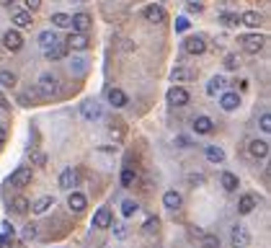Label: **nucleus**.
<instances>
[{"label":"nucleus","mask_w":271,"mask_h":248,"mask_svg":"<svg viewBox=\"0 0 271 248\" xmlns=\"http://www.w3.org/2000/svg\"><path fill=\"white\" fill-rule=\"evenodd\" d=\"M37 235H39L37 225H26V228H24V233H21V238H24L26 243H31V241H37Z\"/></svg>","instance_id":"c9c22d12"},{"label":"nucleus","mask_w":271,"mask_h":248,"mask_svg":"<svg viewBox=\"0 0 271 248\" xmlns=\"http://www.w3.org/2000/svg\"><path fill=\"white\" fill-rule=\"evenodd\" d=\"M106 98H109V104L114 106V109H124L129 104V98H127V93L121 91V88H109V93H106Z\"/></svg>","instance_id":"9b49d317"},{"label":"nucleus","mask_w":271,"mask_h":248,"mask_svg":"<svg viewBox=\"0 0 271 248\" xmlns=\"http://www.w3.org/2000/svg\"><path fill=\"white\" fill-rule=\"evenodd\" d=\"M184 52L186 54H194V57H196V54H204L207 52V41L201 39V37H186L184 39Z\"/></svg>","instance_id":"423d86ee"},{"label":"nucleus","mask_w":271,"mask_h":248,"mask_svg":"<svg viewBox=\"0 0 271 248\" xmlns=\"http://www.w3.org/2000/svg\"><path fill=\"white\" fill-rule=\"evenodd\" d=\"M57 88H60L57 75L44 73V75L39 78V93H41V96H54V93H57Z\"/></svg>","instance_id":"f03ea898"},{"label":"nucleus","mask_w":271,"mask_h":248,"mask_svg":"<svg viewBox=\"0 0 271 248\" xmlns=\"http://www.w3.org/2000/svg\"><path fill=\"white\" fill-rule=\"evenodd\" d=\"M225 67H228V70H238V67H240L238 54H228V57H225Z\"/></svg>","instance_id":"58836bf2"},{"label":"nucleus","mask_w":271,"mask_h":248,"mask_svg":"<svg viewBox=\"0 0 271 248\" xmlns=\"http://www.w3.org/2000/svg\"><path fill=\"white\" fill-rule=\"evenodd\" d=\"M189 184H194V186L199 184V186H201V184H204V176H201V173H191V176H189Z\"/></svg>","instance_id":"c03bdc74"},{"label":"nucleus","mask_w":271,"mask_h":248,"mask_svg":"<svg viewBox=\"0 0 271 248\" xmlns=\"http://www.w3.org/2000/svg\"><path fill=\"white\" fill-rule=\"evenodd\" d=\"M29 207H31V202H29L26 197H16V199H13V209L18 212V215H26Z\"/></svg>","instance_id":"473e14b6"},{"label":"nucleus","mask_w":271,"mask_h":248,"mask_svg":"<svg viewBox=\"0 0 271 248\" xmlns=\"http://www.w3.org/2000/svg\"><path fill=\"white\" fill-rule=\"evenodd\" d=\"M253 209H256V197L253 194H243L240 202H238V212L240 215H251Z\"/></svg>","instance_id":"4be33fe9"},{"label":"nucleus","mask_w":271,"mask_h":248,"mask_svg":"<svg viewBox=\"0 0 271 248\" xmlns=\"http://www.w3.org/2000/svg\"><path fill=\"white\" fill-rule=\"evenodd\" d=\"M225 88H228V81H225L222 75H214L212 81L207 83V96H217V93H222Z\"/></svg>","instance_id":"aec40b11"},{"label":"nucleus","mask_w":271,"mask_h":248,"mask_svg":"<svg viewBox=\"0 0 271 248\" xmlns=\"http://www.w3.org/2000/svg\"><path fill=\"white\" fill-rule=\"evenodd\" d=\"M60 186L70 191L73 186H77V171H73V168H65V171L60 173Z\"/></svg>","instance_id":"6ab92c4d"},{"label":"nucleus","mask_w":271,"mask_h":248,"mask_svg":"<svg viewBox=\"0 0 271 248\" xmlns=\"http://www.w3.org/2000/svg\"><path fill=\"white\" fill-rule=\"evenodd\" d=\"M220 21H222L225 26H238V24H240V16H235V13H222Z\"/></svg>","instance_id":"4c0bfd02"},{"label":"nucleus","mask_w":271,"mask_h":248,"mask_svg":"<svg viewBox=\"0 0 271 248\" xmlns=\"http://www.w3.org/2000/svg\"><path fill=\"white\" fill-rule=\"evenodd\" d=\"M220 184H222V189L225 191H235L240 184H238V176L235 173H230V171H222V176H220Z\"/></svg>","instance_id":"b1692460"},{"label":"nucleus","mask_w":271,"mask_h":248,"mask_svg":"<svg viewBox=\"0 0 271 248\" xmlns=\"http://www.w3.org/2000/svg\"><path fill=\"white\" fill-rule=\"evenodd\" d=\"M52 26H57V29H70V16L67 13H52Z\"/></svg>","instance_id":"7c9ffc66"},{"label":"nucleus","mask_w":271,"mask_h":248,"mask_svg":"<svg viewBox=\"0 0 271 248\" xmlns=\"http://www.w3.org/2000/svg\"><path fill=\"white\" fill-rule=\"evenodd\" d=\"M186 8H189V13H201V8H204V5H201V3H189Z\"/></svg>","instance_id":"49530a36"},{"label":"nucleus","mask_w":271,"mask_h":248,"mask_svg":"<svg viewBox=\"0 0 271 248\" xmlns=\"http://www.w3.org/2000/svg\"><path fill=\"white\" fill-rule=\"evenodd\" d=\"M191 101L189 91L186 88H181V85H173L171 91H168V104H173V106H186Z\"/></svg>","instance_id":"1a4fd4ad"},{"label":"nucleus","mask_w":271,"mask_h":248,"mask_svg":"<svg viewBox=\"0 0 271 248\" xmlns=\"http://www.w3.org/2000/svg\"><path fill=\"white\" fill-rule=\"evenodd\" d=\"M73 67H75L77 73H83V70H85V62H83V60H73Z\"/></svg>","instance_id":"09e8293b"},{"label":"nucleus","mask_w":271,"mask_h":248,"mask_svg":"<svg viewBox=\"0 0 271 248\" xmlns=\"http://www.w3.org/2000/svg\"><path fill=\"white\" fill-rule=\"evenodd\" d=\"M90 24H93V18H90L88 13H75V16H70V29H75V31H85V34H88Z\"/></svg>","instance_id":"f8f14e48"},{"label":"nucleus","mask_w":271,"mask_h":248,"mask_svg":"<svg viewBox=\"0 0 271 248\" xmlns=\"http://www.w3.org/2000/svg\"><path fill=\"white\" fill-rule=\"evenodd\" d=\"M3 47H5L8 52H18L21 47H24V37H21V31L8 29V31L3 34Z\"/></svg>","instance_id":"39448f33"},{"label":"nucleus","mask_w":271,"mask_h":248,"mask_svg":"<svg viewBox=\"0 0 271 248\" xmlns=\"http://www.w3.org/2000/svg\"><path fill=\"white\" fill-rule=\"evenodd\" d=\"M189 29V18H176V31H186Z\"/></svg>","instance_id":"a18cd8bd"},{"label":"nucleus","mask_w":271,"mask_h":248,"mask_svg":"<svg viewBox=\"0 0 271 248\" xmlns=\"http://www.w3.org/2000/svg\"><path fill=\"white\" fill-rule=\"evenodd\" d=\"M134 181H137V173H134L132 171V168H124V171H121V186H134Z\"/></svg>","instance_id":"f704fd0d"},{"label":"nucleus","mask_w":271,"mask_h":248,"mask_svg":"<svg viewBox=\"0 0 271 248\" xmlns=\"http://www.w3.org/2000/svg\"><path fill=\"white\" fill-rule=\"evenodd\" d=\"M16 81H18L16 73H10V70H0V85H3V88H13Z\"/></svg>","instance_id":"2f4dec72"},{"label":"nucleus","mask_w":271,"mask_h":248,"mask_svg":"<svg viewBox=\"0 0 271 248\" xmlns=\"http://www.w3.org/2000/svg\"><path fill=\"white\" fill-rule=\"evenodd\" d=\"M67 207H70L73 212H83L88 207V199L80 194V191H73L70 189V197H67Z\"/></svg>","instance_id":"ddd939ff"},{"label":"nucleus","mask_w":271,"mask_h":248,"mask_svg":"<svg viewBox=\"0 0 271 248\" xmlns=\"http://www.w3.org/2000/svg\"><path fill=\"white\" fill-rule=\"evenodd\" d=\"M60 39H57V34H54L52 29H47V31H41L39 34V44H41V49H47V47H52V44H57Z\"/></svg>","instance_id":"cd10ccee"},{"label":"nucleus","mask_w":271,"mask_h":248,"mask_svg":"<svg viewBox=\"0 0 271 248\" xmlns=\"http://www.w3.org/2000/svg\"><path fill=\"white\" fill-rule=\"evenodd\" d=\"M248 153H251L256 161H264V158H269V142L266 140H251L248 142Z\"/></svg>","instance_id":"9d476101"},{"label":"nucleus","mask_w":271,"mask_h":248,"mask_svg":"<svg viewBox=\"0 0 271 248\" xmlns=\"http://www.w3.org/2000/svg\"><path fill=\"white\" fill-rule=\"evenodd\" d=\"M142 16L148 18L150 24H163V21H165V10L160 5H148V8L142 10Z\"/></svg>","instance_id":"2eb2a0df"},{"label":"nucleus","mask_w":271,"mask_h":248,"mask_svg":"<svg viewBox=\"0 0 271 248\" xmlns=\"http://www.w3.org/2000/svg\"><path fill=\"white\" fill-rule=\"evenodd\" d=\"M93 228H98V230L111 228V209L109 207H101L96 215H93Z\"/></svg>","instance_id":"4468645a"},{"label":"nucleus","mask_w":271,"mask_h":248,"mask_svg":"<svg viewBox=\"0 0 271 248\" xmlns=\"http://www.w3.org/2000/svg\"><path fill=\"white\" fill-rule=\"evenodd\" d=\"M191 3H201V0H191Z\"/></svg>","instance_id":"5fc2aeb1"},{"label":"nucleus","mask_w":271,"mask_h":248,"mask_svg":"<svg viewBox=\"0 0 271 248\" xmlns=\"http://www.w3.org/2000/svg\"><path fill=\"white\" fill-rule=\"evenodd\" d=\"M13 24H16L18 29H29V26L34 24L31 13H29V10H16V13H13Z\"/></svg>","instance_id":"393cba45"},{"label":"nucleus","mask_w":271,"mask_h":248,"mask_svg":"<svg viewBox=\"0 0 271 248\" xmlns=\"http://www.w3.org/2000/svg\"><path fill=\"white\" fill-rule=\"evenodd\" d=\"M65 54H67V44H52V47H47V49H44V57H47L49 62H54V60H62L65 57Z\"/></svg>","instance_id":"f3484780"},{"label":"nucleus","mask_w":271,"mask_h":248,"mask_svg":"<svg viewBox=\"0 0 271 248\" xmlns=\"http://www.w3.org/2000/svg\"><path fill=\"white\" fill-rule=\"evenodd\" d=\"M261 129L269 134L271 132V117H269V111H264V114H261Z\"/></svg>","instance_id":"a19ab883"},{"label":"nucleus","mask_w":271,"mask_h":248,"mask_svg":"<svg viewBox=\"0 0 271 248\" xmlns=\"http://www.w3.org/2000/svg\"><path fill=\"white\" fill-rule=\"evenodd\" d=\"M80 114H83V119H88V122H96V119H101L104 109H101L98 101L88 98V101H83V104H80Z\"/></svg>","instance_id":"7ed1b4c3"},{"label":"nucleus","mask_w":271,"mask_h":248,"mask_svg":"<svg viewBox=\"0 0 271 248\" xmlns=\"http://www.w3.org/2000/svg\"><path fill=\"white\" fill-rule=\"evenodd\" d=\"M67 47H73L77 52H85L90 47V39H88V34L85 31H73L70 37H67Z\"/></svg>","instance_id":"0eeeda50"},{"label":"nucleus","mask_w":271,"mask_h":248,"mask_svg":"<svg viewBox=\"0 0 271 248\" xmlns=\"http://www.w3.org/2000/svg\"><path fill=\"white\" fill-rule=\"evenodd\" d=\"M264 44H266V37H261V34H245V37H240V47L248 54H258L264 49Z\"/></svg>","instance_id":"f257e3e1"},{"label":"nucleus","mask_w":271,"mask_h":248,"mask_svg":"<svg viewBox=\"0 0 271 248\" xmlns=\"http://www.w3.org/2000/svg\"><path fill=\"white\" fill-rule=\"evenodd\" d=\"M31 184V168L29 165H21V168H16L13 173H10V186H29Z\"/></svg>","instance_id":"6e6552de"},{"label":"nucleus","mask_w":271,"mask_h":248,"mask_svg":"<svg viewBox=\"0 0 271 248\" xmlns=\"http://www.w3.org/2000/svg\"><path fill=\"white\" fill-rule=\"evenodd\" d=\"M114 235H116L119 241H124V238H127V225H121V222L114 225Z\"/></svg>","instance_id":"79ce46f5"},{"label":"nucleus","mask_w":271,"mask_h":248,"mask_svg":"<svg viewBox=\"0 0 271 248\" xmlns=\"http://www.w3.org/2000/svg\"><path fill=\"white\" fill-rule=\"evenodd\" d=\"M137 212H140L137 202H132V199H124V202H121V215H124V217H132V215H137Z\"/></svg>","instance_id":"c85d7f7f"},{"label":"nucleus","mask_w":271,"mask_h":248,"mask_svg":"<svg viewBox=\"0 0 271 248\" xmlns=\"http://www.w3.org/2000/svg\"><path fill=\"white\" fill-rule=\"evenodd\" d=\"M29 158H31L34 165H44V163H47V155H44L41 150H29Z\"/></svg>","instance_id":"e433bc0d"},{"label":"nucleus","mask_w":271,"mask_h":248,"mask_svg":"<svg viewBox=\"0 0 271 248\" xmlns=\"http://www.w3.org/2000/svg\"><path fill=\"white\" fill-rule=\"evenodd\" d=\"M3 142H5V129L0 127V145H3Z\"/></svg>","instance_id":"603ef678"},{"label":"nucleus","mask_w":271,"mask_h":248,"mask_svg":"<svg viewBox=\"0 0 271 248\" xmlns=\"http://www.w3.org/2000/svg\"><path fill=\"white\" fill-rule=\"evenodd\" d=\"M157 225H160L157 217H148L145 220V233H157Z\"/></svg>","instance_id":"ea45409f"},{"label":"nucleus","mask_w":271,"mask_h":248,"mask_svg":"<svg viewBox=\"0 0 271 248\" xmlns=\"http://www.w3.org/2000/svg\"><path fill=\"white\" fill-rule=\"evenodd\" d=\"M194 129H196V134H212L214 122H212L209 117H196V119H194Z\"/></svg>","instance_id":"412c9836"},{"label":"nucleus","mask_w":271,"mask_h":248,"mask_svg":"<svg viewBox=\"0 0 271 248\" xmlns=\"http://www.w3.org/2000/svg\"><path fill=\"white\" fill-rule=\"evenodd\" d=\"M0 5H5V8H10V5H16V0H0Z\"/></svg>","instance_id":"3c124183"},{"label":"nucleus","mask_w":271,"mask_h":248,"mask_svg":"<svg viewBox=\"0 0 271 248\" xmlns=\"http://www.w3.org/2000/svg\"><path fill=\"white\" fill-rule=\"evenodd\" d=\"M220 106H222L225 111H235V109L240 106V96H238V93H232V91L222 93V96H220Z\"/></svg>","instance_id":"dca6fc26"},{"label":"nucleus","mask_w":271,"mask_h":248,"mask_svg":"<svg viewBox=\"0 0 271 248\" xmlns=\"http://www.w3.org/2000/svg\"><path fill=\"white\" fill-rule=\"evenodd\" d=\"M201 248H220V238L212 233H201Z\"/></svg>","instance_id":"72a5a7b5"},{"label":"nucleus","mask_w":271,"mask_h":248,"mask_svg":"<svg viewBox=\"0 0 271 248\" xmlns=\"http://www.w3.org/2000/svg\"><path fill=\"white\" fill-rule=\"evenodd\" d=\"M230 243L235 248H248V243H251V233H248L245 225H235L232 233H230Z\"/></svg>","instance_id":"20e7f679"},{"label":"nucleus","mask_w":271,"mask_h":248,"mask_svg":"<svg viewBox=\"0 0 271 248\" xmlns=\"http://www.w3.org/2000/svg\"><path fill=\"white\" fill-rule=\"evenodd\" d=\"M240 24H245V26H251V29H258L264 24V16L258 13V10H245V13L240 16Z\"/></svg>","instance_id":"a211bd4d"},{"label":"nucleus","mask_w":271,"mask_h":248,"mask_svg":"<svg viewBox=\"0 0 271 248\" xmlns=\"http://www.w3.org/2000/svg\"><path fill=\"white\" fill-rule=\"evenodd\" d=\"M163 205L168 209H178L181 205H184V197H181L178 191H165V194H163Z\"/></svg>","instance_id":"5701e85b"},{"label":"nucleus","mask_w":271,"mask_h":248,"mask_svg":"<svg viewBox=\"0 0 271 248\" xmlns=\"http://www.w3.org/2000/svg\"><path fill=\"white\" fill-rule=\"evenodd\" d=\"M41 8V0H26V10L29 13H34V10H39Z\"/></svg>","instance_id":"37998d69"},{"label":"nucleus","mask_w":271,"mask_h":248,"mask_svg":"<svg viewBox=\"0 0 271 248\" xmlns=\"http://www.w3.org/2000/svg\"><path fill=\"white\" fill-rule=\"evenodd\" d=\"M0 109H10V104H8V98L0 93Z\"/></svg>","instance_id":"8fccbe9b"},{"label":"nucleus","mask_w":271,"mask_h":248,"mask_svg":"<svg viewBox=\"0 0 271 248\" xmlns=\"http://www.w3.org/2000/svg\"><path fill=\"white\" fill-rule=\"evenodd\" d=\"M49 207H54V199H52V197H41V199H37V202L31 205V209L37 212V215H44Z\"/></svg>","instance_id":"bb28decb"},{"label":"nucleus","mask_w":271,"mask_h":248,"mask_svg":"<svg viewBox=\"0 0 271 248\" xmlns=\"http://www.w3.org/2000/svg\"><path fill=\"white\" fill-rule=\"evenodd\" d=\"M171 81H173V83H186V81H191V70H186V67H176V70L171 73Z\"/></svg>","instance_id":"c756f323"},{"label":"nucleus","mask_w":271,"mask_h":248,"mask_svg":"<svg viewBox=\"0 0 271 248\" xmlns=\"http://www.w3.org/2000/svg\"><path fill=\"white\" fill-rule=\"evenodd\" d=\"M70 3H85V0H70Z\"/></svg>","instance_id":"864d4df0"},{"label":"nucleus","mask_w":271,"mask_h":248,"mask_svg":"<svg viewBox=\"0 0 271 248\" xmlns=\"http://www.w3.org/2000/svg\"><path fill=\"white\" fill-rule=\"evenodd\" d=\"M176 145H178V148H189V137H184V134H181V137H176Z\"/></svg>","instance_id":"de8ad7c7"},{"label":"nucleus","mask_w":271,"mask_h":248,"mask_svg":"<svg viewBox=\"0 0 271 248\" xmlns=\"http://www.w3.org/2000/svg\"><path fill=\"white\" fill-rule=\"evenodd\" d=\"M204 155H207L209 163H222V161H225V150L217 148V145H209V148L204 150Z\"/></svg>","instance_id":"a878e982"}]
</instances>
